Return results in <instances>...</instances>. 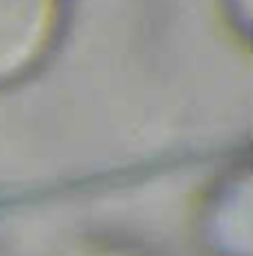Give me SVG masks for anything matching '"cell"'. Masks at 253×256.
Here are the masks:
<instances>
[{"label":"cell","instance_id":"obj_1","mask_svg":"<svg viewBox=\"0 0 253 256\" xmlns=\"http://www.w3.org/2000/svg\"><path fill=\"white\" fill-rule=\"evenodd\" d=\"M54 0H0V74L30 63L48 39Z\"/></svg>","mask_w":253,"mask_h":256}]
</instances>
